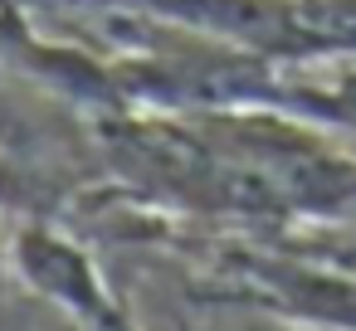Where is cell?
<instances>
[{
    "label": "cell",
    "mask_w": 356,
    "mask_h": 331,
    "mask_svg": "<svg viewBox=\"0 0 356 331\" xmlns=\"http://www.w3.org/2000/svg\"><path fill=\"white\" fill-rule=\"evenodd\" d=\"M307 258H327V263H341V268H356V214L351 219H341V239H337V248H317V253H307Z\"/></svg>",
    "instance_id": "obj_2"
},
{
    "label": "cell",
    "mask_w": 356,
    "mask_h": 331,
    "mask_svg": "<svg viewBox=\"0 0 356 331\" xmlns=\"http://www.w3.org/2000/svg\"><path fill=\"white\" fill-rule=\"evenodd\" d=\"M10 263L20 268V278H25L40 297L59 302V307L74 312L79 321L98 326V331H122V316H118L113 297L103 292L93 258H88L74 239L54 234L49 224H25V229L15 234V244H10Z\"/></svg>",
    "instance_id": "obj_1"
},
{
    "label": "cell",
    "mask_w": 356,
    "mask_h": 331,
    "mask_svg": "<svg viewBox=\"0 0 356 331\" xmlns=\"http://www.w3.org/2000/svg\"><path fill=\"white\" fill-rule=\"evenodd\" d=\"M0 282H6V253H0Z\"/></svg>",
    "instance_id": "obj_3"
}]
</instances>
